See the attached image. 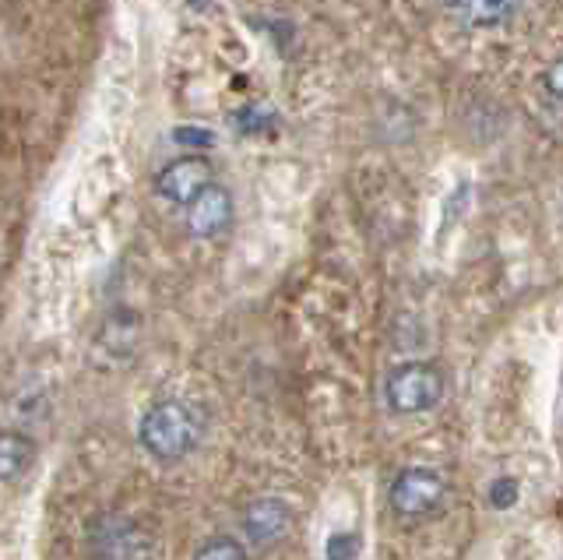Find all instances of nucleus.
I'll return each mask as SVG.
<instances>
[{"label":"nucleus","mask_w":563,"mask_h":560,"mask_svg":"<svg viewBox=\"0 0 563 560\" xmlns=\"http://www.w3.org/2000/svg\"><path fill=\"white\" fill-rule=\"evenodd\" d=\"M204 434V420L201 412L180 402V399H166L145 409V416L138 423V440L141 448L159 462H180L190 451L201 445Z\"/></svg>","instance_id":"nucleus-1"},{"label":"nucleus","mask_w":563,"mask_h":560,"mask_svg":"<svg viewBox=\"0 0 563 560\" xmlns=\"http://www.w3.org/2000/svg\"><path fill=\"white\" fill-rule=\"evenodd\" d=\"M443 399V374L434 363L412 360L395 366L384 381V402L398 416H416V412L434 409Z\"/></svg>","instance_id":"nucleus-2"},{"label":"nucleus","mask_w":563,"mask_h":560,"mask_svg":"<svg viewBox=\"0 0 563 560\" xmlns=\"http://www.w3.org/2000/svg\"><path fill=\"white\" fill-rule=\"evenodd\" d=\"M443 497H448V480L429 465H409L395 476L391 483V511L405 522H420L426 514H434Z\"/></svg>","instance_id":"nucleus-3"},{"label":"nucleus","mask_w":563,"mask_h":560,"mask_svg":"<svg viewBox=\"0 0 563 560\" xmlns=\"http://www.w3.org/2000/svg\"><path fill=\"white\" fill-rule=\"evenodd\" d=\"M209 184H212V162L204 155H180V159H173L170 166H162L155 176L159 198H166L170 204H184V209Z\"/></svg>","instance_id":"nucleus-4"},{"label":"nucleus","mask_w":563,"mask_h":560,"mask_svg":"<svg viewBox=\"0 0 563 560\" xmlns=\"http://www.w3.org/2000/svg\"><path fill=\"white\" fill-rule=\"evenodd\" d=\"M240 528H243L250 547L268 550V547H275V543H282L289 536L292 511L286 508V500H278V497H258L243 508Z\"/></svg>","instance_id":"nucleus-5"},{"label":"nucleus","mask_w":563,"mask_h":560,"mask_svg":"<svg viewBox=\"0 0 563 560\" xmlns=\"http://www.w3.org/2000/svg\"><path fill=\"white\" fill-rule=\"evenodd\" d=\"M233 223V195L226 187L209 184L201 195L187 204V229L190 237L198 240H212L218 233H226Z\"/></svg>","instance_id":"nucleus-6"},{"label":"nucleus","mask_w":563,"mask_h":560,"mask_svg":"<svg viewBox=\"0 0 563 560\" xmlns=\"http://www.w3.org/2000/svg\"><path fill=\"white\" fill-rule=\"evenodd\" d=\"M92 547L99 560H141L145 533L127 519H102L92 528Z\"/></svg>","instance_id":"nucleus-7"},{"label":"nucleus","mask_w":563,"mask_h":560,"mask_svg":"<svg viewBox=\"0 0 563 560\" xmlns=\"http://www.w3.org/2000/svg\"><path fill=\"white\" fill-rule=\"evenodd\" d=\"M437 4L448 11L454 22H462L468 28H490L511 18L517 0H437Z\"/></svg>","instance_id":"nucleus-8"},{"label":"nucleus","mask_w":563,"mask_h":560,"mask_svg":"<svg viewBox=\"0 0 563 560\" xmlns=\"http://www.w3.org/2000/svg\"><path fill=\"white\" fill-rule=\"evenodd\" d=\"M33 462H36L33 437H25L18 431H0V483L25 476Z\"/></svg>","instance_id":"nucleus-9"},{"label":"nucleus","mask_w":563,"mask_h":560,"mask_svg":"<svg viewBox=\"0 0 563 560\" xmlns=\"http://www.w3.org/2000/svg\"><path fill=\"white\" fill-rule=\"evenodd\" d=\"M195 560H250L247 557V547L240 539H233V536H212V539H204Z\"/></svg>","instance_id":"nucleus-10"},{"label":"nucleus","mask_w":563,"mask_h":560,"mask_svg":"<svg viewBox=\"0 0 563 560\" xmlns=\"http://www.w3.org/2000/svg\"><path fill=\"white\" fill-rule=\"evenodd\" d=\"M486 497H490V505L497 511H508L517 505V480L514 476H500L490 483V490H486Z\"/></svg>","instance_id":"nucleus-11"},{"label":"nucleus","mask_w":563,"mask_h":560,"mask_svg":"<svg viewBox=\"0 0 563 560\" xmlns=\"http://www.w3.org/2000/svg\"><path fill=\"white\" fill-rule=\"evenodd\" d=\"M173 141L176 145H190V149H209V145L215 141V135H212V130H201V127H176Z\"/></svg>","instance_id":"nucleus-12"},{"label":"nucleus","mask_w":563,"mask_h":560,"mask_svg":"<svg viewBox=\"0 0 563 560\" xmlns=\"http://www.w3.org/2000/svg\"><path fill=\"white\" fill-rule=\"evenodd\" d=\"M542 85H546V92H550L553 99H560V102H563V53H560V57H553L550 67H546Z\"/></svg>","instance_id":"nucleus-13"}]
</instances>
